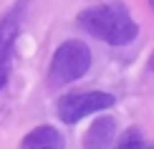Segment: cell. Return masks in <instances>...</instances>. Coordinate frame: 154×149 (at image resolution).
I'll return each mask as SVG.
<instances>
[{
	"mask_svg": "<svg viewBox=\"0 0 154 149\" xmlns=\"http://www.w3.org/2000/svg\"><path fill=\"white\" fill-rule=\"evenodd\" d=\"M114 139H116V121L114 116H99L91 126H88L86 137H83V147L86 149H104L111 147Z\"/></svg>",
	"mask_w": 154,
	"mask_h": 149,
	"instance_id": "5",
	"label": "cell"
},
{
	"mask_svg": "<svg viewBox=\"0 0 154 149\" xmlns=\"http://www.w3.org/2000/svg\"><path fill=\"white\" fill-rule=\"evenodd\" d=\"M146 68H149V71H152V73H154V53L149 56V63H146Z\"/></svg>",
	"mask_w": 154,
	"mask_h": 149,
	"instance_id": "8",
	"label": "cell"
},
{
	"mask_svg": "<svg viewBox=\"0 0 154 149\" xmlns=\"http://www.w3.org/2000/svg\"><path fill=\"white\" fill-rule=\"evenodd\" d=\"M25 10H28V0H15L0 15V91L8 86V79H10L15 46H18V38H20Z\"/></svg>",
	"mask_w": 154,
	"mask_h": 149,
	"instance_id": "3",
	"label": "cell"
},
{
	"mask_svg": "<svg viewBox=\"0 0 154 149\" xmlns=\"http://www.w3.org/2000/svg\"><path fill=\"white\" fill-rule=\"evenodd\" d=\"M79 28L109 46H129L139 36V23L121 3H104L79 13Z\"/></svg>",
	"mask_w": 154,
	"mask_h": 149,
	"instance_id": "1",
	"label": "cell"
},
{
	"mask_svg": "<svg viewBox=\"0 0 154 149\" xmlns=\"http://www.w3.org/2000/svg\"><path fill=\"white\" fill-rule=\"evenodd\" d=\"M116 147L119 149H131V147H146V144H144V139H142V132H139L137 126H129L116 139Z\"/></svg>",
	"mask_w": 154,
	"mask_h": 149,
	"instance_id": "7",
	"label": "cell"
},
{
	"mask_svg": "<svg viewBox=\"0 0 154 149\" xmlns=\"http://www.w3.org/2000/svg\"><path fill=\"white\" fill-rule=\"evenodd\" d=\"M149 5H152V8H154V0H149Z\"/></svg>",
	"mask_w": 154,
	"mask_h": 149,
	"instance_id": "9",
	"label": "cell"
},
{
	"mask_svg": "<svg viewBox=\"0 0 154 149\" xmlns=\"http://www.w3.org/2000/svg\"><path fill=\"white\" fill-rule=\"evenodd\" d=\"M114 104H116L114 94L106 91H73V94H63L58 99L56 111H58V119L63 124H76V121L86 119L88 114L111 109Z\"/></svg>",
	"mask_w": 154,
	"mask_h": 149,
	"instance_id": "4",
	"label": "cell"
},
{
	"mask_svg": "<svg viewBox=\"0 0 154 149\" xmlns=\"http://www.w3.org/2000/svg\"><path fill=\"white\" fill-rule=\"evenodd\" d=\"M66 141H63L61 137V132L56 126H51V124H41V126H35L33 132H28L23 137L20 141V147L23 149H61Z\"/></svg>",
	"mask_w": 154,
	"mask_h": 149,
	"instance_id": "6",
	"label": "cell"
},
{
	"mask_svg": "<svg viewBox=\"0 0 154 149\" xmlns=\"http://www.w3.org/2000/svg\"><path fill=\"white\" fill-rule=\"evenodd\" d=\"M91 48L79 38H68L53 51L48 63V86L51 88H63L68 83L79 81L81 76L88 73L91 68Z\"/></svg>",
	"mask_w": 154,
	"mask_h": 149,
	"instance_id": "2",
	"label": "cell"
}]
</instances>
